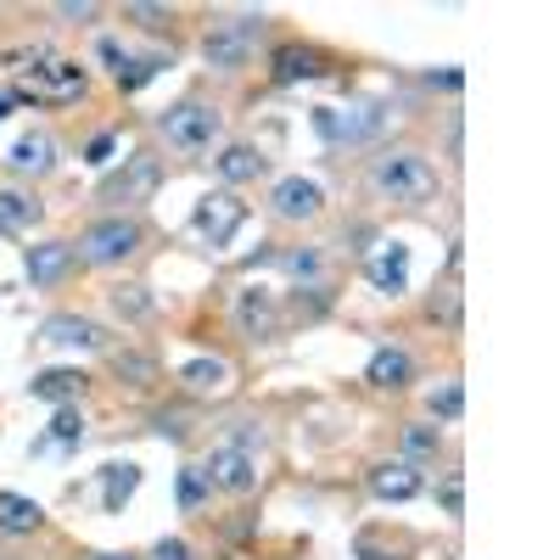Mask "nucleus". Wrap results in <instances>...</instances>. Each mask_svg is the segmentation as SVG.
Instances as JSON below:
<instances>
[{
    "instance_id": "obj_8",
    "label": "nucleus",
    "mask_w": 560,
    "mask_h": 560,
    "mask_svg": "<svg viewBox=\"0 0 560 560\" xmlns=\"http://www.w3.org/2000/svg\"><path fill=\"white\" fill-rule=\"evenodd\" d=\"M253 45H258V28H253V18H242V23L213 28V34L202 39V51H208L213 68H242V62L253 57Z\"/></svg>"
},
{
    "instance_id": "obj_34",
    "label": "nucleus",
    "mask_w": 560,
    "mask_h": 560,
    "mask_svg": "<svg viewBox=\"0 0 560 560\" xmlns=\"http://www.w3.org/2000/svg\"><path fill=\"white\" fill-rule=\"evenodd\" d=\"M113 147H118L113 135H96V140H90V158H84V163H96V168H102V163H113Z\"/></svg>"
},
{
    "instance_id": "obj_31",
    "label": "nucleus",
    "mask_w": 560,
    "mask_h": 560,
    "mask_svg": "<svg viewBox=\"0 0 560 560\" xmlns=\"http://www.w3.org/2000/svg\"><path fill=\"white\" fill-rule=\"evenodd\" d=\"M96 57H102V62H107V68H113L118 79H124V68H129V51H124L118 39H102V45H96Z\"/></svg>"
},
{
    "instance_id": "obj_30",
    "label": "nucleus",
    "mask_w": 560,
    "mask_h": 560,
    "mask_svg": "<svg viewBox=\"0 0 560 560\" xmlns=\"http://www.w3.org/2000/svg\"><path fill=\"white\" fill-rule=\"evenodd\" d=\"M51 438H57V443H79V438H84V415L62 404V409H57V420H51Z\"/></svg>"
},
{
    "instance_id": "obj_13",
    "label": "nucleus",
    "mask_w": 560,
    "mask_h": 560,
    "mask_svg": "<svg viewBox=\"0 0 560 560\" xmlns=\"http://www.w3.org/2000/svg\"><path fill=\"white\" fill-rule=\"evenodd\" d=\"M73 242H39V247H28V258H23V269H28V280L34 287H57V280L73 269Z\"/></svg>"
},
{
    "instance_id": "obj_1",
    "label": "nucleus",
    "mask_w": 560,
    "mask_h": 560,
    "mask_svg": "<svg viewBox=\"0 0 560 560\" xmlns=\"http://www.w3.org/2000/svg\"><path fill=\"white\" fill-rule=\"evenodd\" d=\"M364 185H370V197H382V202H398V208H420V202H432L438 197V168L409 152V147H393L382 158H370L364 168Z\"/></svg>"
},
{
    "instance_id": "obj_32",
    "label": "nucleus",
    "mask_w": 560,
    "mask_h": 560,
    "mask_svg": "<svg viewBox=\"0 0 560 560\" xmlns=\"http://www.w3.org/2000/svg\"><path fill=\"white\" fill-rule=\"evenodd\" d=\"M152 560H197V555L185 538H163V544H152Z\"/></svg>"
},
{
    "instance_id": "obj_38",
    "label": "nucleus",
    "mask_w": 560,
    "mask_h": 560,
    "mask_svg": "<svg viewBox=\"0 0 560 560\" xmlns=\"http://www.w3.org/2000/svg\"><path fill=\"white\" fill-rule=\"evenodd\" d=\"M96 560H124V555H96Z\"/></svg>"
},
{
    "instance_id": "obj_11",
    "label": "nucleus",
    "mask_w": 560,
    "mask_h": 560,
    "mask_svg": "<svg viewBox=\"0 0 560 560\" xmlns=\"http://www.w3.org/2000/svg\"><path fill=\"white\" fill-rule=\"evenodd\" d=\"M364 275H370V287L376 292H404L409 287V247H398V242H382L376 253L364 258Z\"/></svg>"
},
{
    "instance_id": "obj_10",
    "label": "nucleus",
    "mask_w": 560,
    "mask_h": 560,
    "mask_svg": "<svg viewBox=\"0 0 560 560\" xmlns=\"http://www.w3.org/2000/svg\"><path fill=\"white\" fill-rule=\"evenodd\" d=\"M242 219H247V208H242L236 197H230V191H219V197H202V202H197V230H202V236H208L213 247H224L230 236H236Z\"/></svg>"
},
{
    "instance_id": "obj_3",
    "label": "nucleus",
    "mask_w": 560,
    "mask_h": 560,
    "mask_svg": "<svg viewBox=\"0 0 560 560\" xmlns=\"http://www.w3.org/2000/svg\"><path fill=\"white\" fill-rule=\"evenodd\" d=\"M12 62H34V68H18V90H12L18 102H79L84 84H90L84 68L68 62V57L34 51V57H12Z\"/></svg>"
},
{
    "instance_id": "obj_23",
    "label": "nucleus",
    "mask_w": 560,
    "mask_h": 560,
    "mask_svg": "<svg viewBox=\"0 0 560 560\" xmlns=\"http://www.w3.org/2000/svg\"><path fill=\"white\" fill-rule=\"evenodd\" d=\"M102 482H107V488H102V504H107V510H118V504L140 488V471H135V465H107Z\"/></svg>"
},
{
    "instance_id": "obj_28",
    "label": "nucleus",
    "mask_w": 560,
    "mask_h": 560,
    "mask_svg": "<svg viewBox=\"0 0 560 560\" xmlns=\"http://www.w3.org/2000/svg\"><path fill=\"white\" fill-rule=\"evenodd\" d=\"M118 376H129L135 387H147V382L158 376V364H152L147 353H118Z\"/></svg>"
},
{
    "instance_id": "obj_35",
    "label": "nucleus",
    "mask_w": 560,
    "mask_h": 560,
    "mask_svg": "<svg viewBox=\"0 0 560 560\" xmlns=\"http://www.w3.org/2000/svg\"><path fill=\"white\" fill-rule=\"evenodd\" d=\"M443 504H448V516H459V510H465V488H459V477L443 482Z\"/></svg>"
},
{
    "instance_id": "obj_16",
    "label": "nucleus",
    "mask_w": 560,
    "mask_h": 560,
    "mask_svg": "<svg viewBox=\"0 0 560 560\" xmlns=\"http://www.w3.org/2000/svg\"><path fill=\"white\" fill-rule=\"evenodd\" d=\"M213 174H219L224 185H247V179L264 174V158H258V147H224V152L213 158Z\"/></svg>"
},
{
    "instance_id": "obj_29",
    "label": "nucleus",
    "mask_w": 560,
    "mask_h": 560,
    "mask_svg": "<svg viewBox=\"0 0 560 560\" xmlns=\"http://www.w3.org/2000/svg\"><path fill=\"white\" fill-rule=\"evenodd\" d=\"M280 269H287L292 280H319V253H280Z\"/></svg>"
},
{
    "instance_id": "obj_12",
    "label": "nucleus",
    "mask_w": 560,
    "mask_h": 560,
    "mask_svg": "<svg viewBox=\"0 0 560 560\" xmlns=\"http://www.w3.org/2000/svg\"><path fill=\"white\" fill-rule=\"evenodd\" d=\"M7 168H12V174H51V168H57V140L45 135V129L18 135L12 152H7Z\"/></svg>"
},
{
    "instance_id": "obj_18",
    "label": "nucleus",
    "mask_w": 560,
    "mask_h": 560,
    "mask_svg": "<svg viewBox=\"0 0 560 560\" xmlns=\"http://www.w3.org/2000/svg\"><path fill=\"white\" fill-rule=\"evenodd\" d=\"M45 522V510L23 493H0V533H34Z\"/></svg>"
},
{
    "instance_id": "obj_25",
    "label": "nucleus",
    "mask_w": 560,
    "mask_h": 560,
    "mask_svg": "<svg viewBox=\"0 0 560 560\" xmlns=\"http://www.w3.org/2000/svg\"><path fill=\"white\" fill-rule=\"evenodd\" d=\"M427 404H432V415H438V420H459V415H465V387H459V382H443Z\"/></svg>"
},
{
    "instance_id": "obj_4",
    "label": "nucleus",
    "mask_w": 560,
    "mask_h": 560,
    "mask_svg": "<svg viewBox=\"0 0 560 560\" xmlns=\"http://www.w3.org/2000/svg\"><path fill=\"white\" fill-rule=\"evenodd\" d=\"M140 242H147V230H140V219H124V213H113V219H96L79 236V258L84 264H96V269H113V264H124V258H135L140 253Z\"/></svg>"
},
{
    "instance_id": "obj_36",
    "label": "nucleus",
    "mask_w": 560,
    "mask_h": 560,
    "mask_svg": "<svg viewBox=\"0 0 560 560\" xmlns=\"http://www.w3.org/2000/svg\"><path fill=\"white\" fill-rule=\"evenodd\" d=\"M57 18H96V7L90 0H68V7H57Z\"/></svg>"
},
{
    "instance_id": "obj_26",
    "label": "nucleus",
    "mask_w": 560,
    "mask_h": 560,
    "mask_svg": "<svg viewBox=\"0 0 560 560\" xmlns=\"http://www.w3.org/2000/svg\"><path fill=\"white\" fill-rule=\"evenodd\" d=\"M113 308H118L124 319H147V314H152V298H147V287H118V292H113Z\"/></svg>"
},
{
    "instance_id": "obj_37",
    "label": "nucleus",
    "mask_w": 560,
    "mask_h": 560,
    "mask_svg": "<svg viewBox=\"0 0 560 560\" xmlns=\"http://www.w3.org/2000/svg\"><path fill=\"white\" fill-rule=\"evenodd\" d=\"M7 107H12V102H7V96H0V118H7Z\"/></svg>"
},
{
    "instance_id": "obj_17",
    "label": "nucleus",
    "mask_w": 560,
    "mask_h": 560,
    "mask_svg": "<svg viewBox=\"0 0 560 560\" xmlns=\"http://www.w3.org/2000/svg\"><path fill=\"white\" fill-rule=\"evenodd\" d=\"M28 387H34V398H45V404H73V398L84 393V370H39Z\"/></svg>"
},
{
    "instance_id": "obj_9",
    "label": "nucleus",
    "mask_w": 560,
    "mask_h": 560,
    "mask_svg": "<svg viewBox=\"0 0 560 560\" xmlns=\"http://www.w3.org/2000/svg\"><path fill=\"white\" fill-rule=\"evenodd\" d=\"M364 482H370V493H376L382 504H404V499H415L420 488H427L409 459H382V465H370Z\"/></svg>"
},
{
    "instance_id": "obj_19",
    "label": "nucleus",
    "mask_w": 560,
    "mask_h": 560,
    "mask_svg": "<svg viewBox=\"0 0 560 560\" xmlns=\"http://www.w3.org/2000/svg\"><path fill=\"white\" fill-rule=\"evenodd\" d=\"M179 382L191 387V393H224L230 387V364L224 359H191L179 370Z\"/></svg>"
},
{
    "instance_id": "obj_7",
    "label": "nucleus",
    "mask_w": 560,
    "mask_h": 560,
    "mask_svg": "<svg viewBox=\"0 0 560 560\" xmlns=\"http://www.w3.org/2000/svg\"><path fill=\"white\" fill-rule=\"evenodd\" d=\"M39 342H51V348H73V353H96L107 348V331L96 319H84V314H51L39 325Z\"/></svg>"
},
{
    "instance_id": "obj_24",
    "label": "nucleus",
    "mask_w": 560,
    "mask_h": 560,
    "mask_svg": "<svg viewBox=\"0 0 560 560\" xmlns=\"http://www.w3.org/2000/svg\"><path fill=\"white\" fill-rule=\"evenodd\" d=\"M208 477L197 471V465H185V471H179V510H202L208 504Z\"/></svg>"
},
{
    "instance_id": "obj_2",
    "label": "nucleus",
    "mask_w": 560,
    "mask_h": 560,
    "mask_svg": "<svg viewBox=\"0 0 560 560\" xmlns=\"http://www.w3.org/2000/svg\"><path fill=\"white\" fill-rule=\"evenodd\" d=\"M158 135L168 140V152H179V158H202V152H213L219 147V135H224V113L213 107V102H174L163 118H158Z\"/></svg>"
},
{
    "instance_id": "obj_5",
    "label": "nucleus",
    "mask_w": 560,
    "mask_h": 560,
    "mask_svg": "<svg viewBox=\"0 0 560 560\" xmlns=\"http://www.w3.org/2000/svg\"><path fill=\"white\" fill-rule=\"evenodd\" d=\"M269 213H275L280 224H308V219H319V213H325V185H319V179H303V174L275 179Z\"/></svg>"
},
{
    "instance_id": "obj_6",
    "label": "nucleus",
    "mask_w": 560,
    "mask_h": 560,
    "mask_svg": "<svg viewBox=\"0 0 560 560\" xmlns=\"http://www.w3.org/2000/svg\"><path fill=\"white\" fill-rule=\"evenodd\" d=\"M197 471L208 477V488H224V493H253L258 488V459L247 448H236V443H219Z\"/></svg>"
},
{
    "instance_id": "obj_33",
    "label": "nucleus",
    "mask_w": 560,
    "mask_h": 560,
    "mask_svg": "<svg viewBox=\"0 0 560 560\" xmlns=\"http://www.w3.org/2000/svg\"><path fill=\"white\" fill-rule=\"evenodd\" d=\"M124 18L147 23V28H163V23H168V7H124Z\"/></svg>"
},
{
    "instance_id": "obj_27",
    "label": "nucleus",
    "mask_w": 560,
    "mask_h": 560,
    "mask_svg": "<svg viewBox=\"0 0 560 560\" xmlns=\"http://www.w3.org/2000/svg\"><path fill=\"white\" fill-rule=\"evenodd\" d=\"M443 448V438H438V427H404V454L415 459V454H438Z\"/></svg>"
},
{
    "instance_id": "obj_22",
    "label": "nucleus",
    "mask_w": 560,
    "mask_h": 560,
    "mask_svg": "<svg viewBox=\"0 0 560 560\" xmlns=\"http://www.w3.org/2000/svg\"><path fill=\"white\" fill-rule=\"evenodd\" d=\"M39 219V202L28 191H0V230L7 236H18V230H28Z\"/></svg>"
},
{
    "instance_id": "obj_15",
    "label": "nucleus",
    "mask_w": 560,
    "mask_h": 560,
    "mask_svg": "<svg viewBox=\"0 0 560 560\" xmlns=\"http://www.w3.org/2000/svg\"><path fill=\"white\" fill-rule=\"evenodd\" d=\"M409 376H415V359H409L404 348H382L376 359H370V370H364V382H370V387H382V393L409 387Z\"/></svg>"
},
{
    "instance_id": "obj_20",
    "label": "nucleus",
    "mask_w": 560,
    "mask_h": 560,
    "mask_svg": "<svg viewBox=\"0 0 560 560\" xmlns=\"http://www.w3.org/2000/svg\"><path fill=\"white\" fill-rule=\"evenodd\" d=\"M236 319H242L247 337H269V331H275V303H269V292H242Z\"/></svg>"
},
{
    "instance_id": "obj_14",
    "label": "nucleus",
    "mask_w": 560,
    "mask_h": 560,
    "mask_svg": "<svg viewBox=\"0 0 560 560\" xmlns=\"http://www.w3.org/2000/svg\"><path fill=\"white\" fill-rule=\"evenodd\" d=\"M158 191V158H129V174L107 185V202H147Z\"/></svg>"
},
{
    "instance_id": "obj_21",
    "label": "nucleus",
    "mask_w": 560,
    "mask_h": 560,
    "mask_svg": "<svg viewBox=\"0 0 560 560\" xmlns=\"http://www.w3.org/2000/svg\"><path fill=\"white\" fill-rule=\"evenodd\" d=\"M314 73H319V51H308V45H287V51L275 57L280 84H298V79H314Z\"/></svg>"
}]
</instances>
